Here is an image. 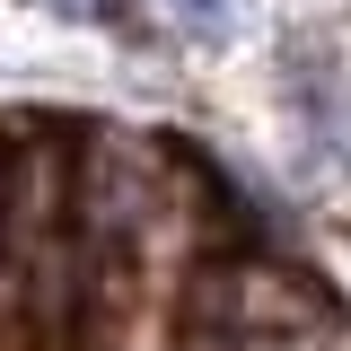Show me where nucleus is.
Instances as JSON below:
<instances>
[{
    "instance_id": "2",
    "label": "nucleus",
    "mask_w": 351,
    "mask_h": 351,
    "mask_svg": "<svg viewBox=\"0 0 351 351\" xmlns=\"http://www.w3.org/2000/svg\"><path fill=\"white\" fill-rule=\"evenodd\" d=\"M158 9H167L184 36H219V27H228V9H219V0H158Z\"/></svg>"
},
{
    "instance_id": "1",
    "label": "nucleus",
    "mask_w": 351,
    "mask_h": 351,
    "mask_svg": "<svg viewBox=\"0 0 351 351\" xmlns=\"http://www.w3.org/2000/svg\"><path fill=\"white\" fill-rule=\"evenodd\" d=\"M184 325L211 351H290L299 334L334 325V299L290 263H202Z\"/></svg>"
},
{
    "instance_id": "3",
    "label": "nucleus",
    "mask_w": 351,
    "mask_h": 351,
    "mask_svg": "<svg viewBox=\"0 0 351 351\" xmlns=\"http://www.w3.org/2000/svg\"><path fill=\"white\" fill-rule=\"evenodd\" d=\"M44 9L80 18V27H114V18H123V0H44Z\"/></svg>"
}]
</instances>
